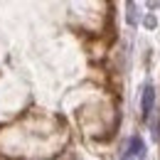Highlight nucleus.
<instances>
[{
	"instance_id": "1",
	"label": "nucleus",
	"mask_w": 160,
	"mask_h": 160,
	"mask_svg": "<svg viewBox=\"0 0 160 160\" xmlns=\"http://www.w3.org/2000/svg\"><path fill=\"white\" fill-rule=\"evenodd\" d=\"M153 99H155L153 89L145 86V91H143V118H148V116L153 113Z\"/></svg>"
},
{
	"instance_id": "2",
	"label": "nucleus",
	"mask_w": 160,
	"mask_h": 160,
	"mask_svg": "<svg viewBox=\"0 0 160 160\" xmlns=\"http://www.w3.org/2000/svg\"><path fill=\"white\" fill-rule=\"evenodd\" d=\"M131 143H133V155H143V143H140V138H133L131 140Z\"/></svg>"
}]
</instances>
